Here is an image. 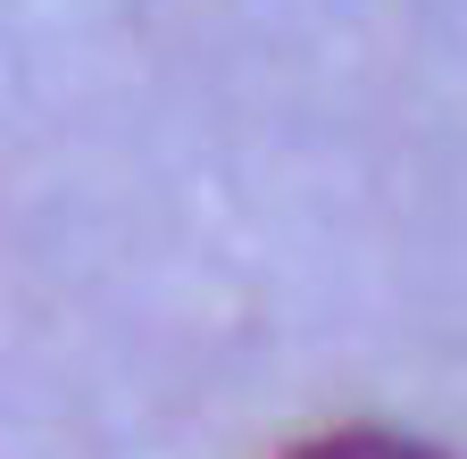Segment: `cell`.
Returning <instances> with one entry per match:
<instances>
[{
    "label": "cell",
    "instance_id": "cell-1",
    "mask_svg": "<svg viewBox=\"0 0 467 459\" xmlns=\"http://www.w3.org/2000/svg\"><path fill=\"white\" fill-rule=\"evenodd\" d=\"M292 459H442L409 434H376V426H350V434H326V443H301Z\"/></svg>",
    "mask_w": 467,
    "mask_h": 459
}]
</instances>
